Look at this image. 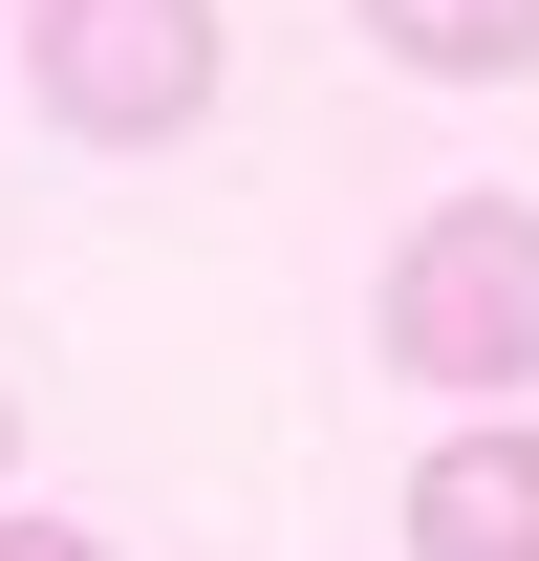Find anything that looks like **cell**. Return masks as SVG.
<instances>
[{"mask_svg":"<svg viewBox=\"0 0 539 561\" xmlns=\"http://www.w3.org/2000/svg\"><path fill=\"white\" fill-rule=\"evenodd\" d=\"M0 561H108V540H87V518H0Z\"/></svg>","mask_w":539,"mask_h":561,"instance_id":"5","label":"cell"},{"mask_svg":"<svg viewBox=\"0 0 539 561\" xmlns=\"http://www.w3.org/2000/svg\"><path fill=\"white\" fill-rule=\"evenodd\" d=\"M389 367L410 389H454V411H496V389H539V195H432L389 238Z\"/></svg>","mask_w":539,"mask_h":561,"instance_id":"1","label":"cell"},{"mask_svg":"<svg viewBox=\"0 0 539 561\" xmlns=\"http://www.w3.org/2000/svg\"><path fill=\"white\" fill-rule=\"evenodd\" d=\"M216 0H22V87H44V130L87 151H173L216 108Z\"/></svg>","mask_w":539,"mask_h":561,"instance_id":"2","label":"cell"},{"mask_svg":"<svg viewBox=\"0 0 539 561\" xmlns=\"http://www.w3.org/2000/svg\"><path fill=\"white\" fill-rule=\"evenodd\" d=\"M389 66H432V87H518L539 66V0H345Z\"/></svg>","mask_w":539,"mask_h":561,"instance_id":"4","label":"cell"},{"mask_svg":"<svg viewBox=\"0 0 539 561\" xmlns=\"http://www.w3.org/2000/svg\"><path fill=\"white\" fill-rule=\"evenodd\" d=\"M0 454H22V411H0Z\"/></svg>","mask_w":539,"mask_h":561,"instance_id":"6","label":"cell"},{"mask_svg":"<svg viewBox=\"0 0 539 561\" xmlns=\"http://www.w3.org/2000/svg\"><path fill=\"white\" fill-rule=\"evenodd\" d=\"M410 561H539V432L474 411L454 454H410Z\"/></svg>","mask_w":539,"mask_h":561,"instance_id":"3","label":"cell"}]
</instances>
